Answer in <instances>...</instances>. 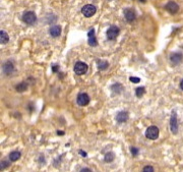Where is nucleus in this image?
<instances>
[{"mask_svg": "<svg viewBox=\"0 0 183 172\" xmlns=\"http://www.w3.org/2000/svg\"><path fill=\"white\" fill-rule=\"evenodd\" d=\"M89 67L87 65V63L83 62V61H77V62L74 64V67H73V71L75 72V74L77 75H83L85 74L87 71H88Z\"/></svg>", "mask_w": 183, "mask_h": 172, "instance_id": "f257e3e1", "label": "nucleus"}, {"mask_svg": "<svg viewBox=\"0 0 183 172\" xmlns=\"http://www.w3.org/2000/svg\"><path fill=\"white\" fill-rule=\"evenodd\" d=\"M146 136L149 140H157L159 136V129L155 125L149 126L146 130Z\"/></svg>", "mask_w": 183, "mask_h": 172, "instance_id": "f03ea898", "label": "nucleus"}, {"mask_svg": "<svg viewBox=\"0 0 183 172\" xmlns=\"http://www.w3.org/2000/svg\"><path fill=\"white\" fill-rule=\"evenodd\" d=\"M96 11H97V8H96V6L93 4H87L81 8V13H83L85 17L93 16V15L96 13Z\"/></svg>", "mask_w": 183, "mask_h": 172, "instance_id": "7ed1b4c3", "label": "nucleus"}, {"mask_svg": "<svg viewBox=\"0 0 183 172\" xmlns=\"http://www.w3.org/2000/svg\"><path fill=\"white\" fill-rule=\"evenodd\" d=\"M22 20L27 24H33L36 22L37 20V15L35 12L33 11H27L22 15Z\"/></svg>", "mask_w": 183, "mask_h": 172, "instance_id": "20e7f679", "label": "nucleus"}, {"mask_svg": "<svg viewBox=\"0 0 183 172\" xmlns=\"http://www.w3.org/2000/svg\"><path fill=\"white\" fill-rule=\"evenodd\" d=\"M120 33V30L118 27H116V26H111V27L108 29L107 31V38L108 40H115L116 38L118 37V35H119Z\"/></svg>", "mask_w": 183, "mask_h": 172, "instance_id": "39448f33", "label": "nucleus"}, {"mask_svg": "<svg viewBox=\"0 0 183 172\" xmlns=\"http://www.w3.org/2000/svg\"><path fill=\"white\" fill-rule=\"evenodd\" d=\"M170 129L171 131L176 134L178 132V120H177V114L175 111H173L172 113V116H171V120H170Z\"/></svg>", "mask_w": 183, "mask_h": 172, "instance_id": "423d86ee", "label": "nucleus"}, {"mask_svg": "<svg viewBox=\"0 0 183 172\" xmlns=\"http://www.w3.org/2000/svg\"><path fill=\"white\" fill-rule=\"evenodd\" d=\"M76 103H77L79 106H87V105L90 103V97H89V95L85 94V93H81V94L77 96Z\"/></svg>", "mask_w": 183, "mask_h": 172, "instance_id": "0eeeda50", "label": "nucleus"}, {"mask_svg": "<svg viewBox=\"0 0 183 172\" xmlns=\"http://www.w3.org/2000/svg\"><path fill=\"white\" fill-rule=\"evenodd\" d=\"M165 8H166L167 10H168L170 13H172V14H174V13H176V12L179 10V6L178 4L176 2H174V1H170V2H168L166 4V6H165Z\"/></svg>", "mask_w": 183, "mask_h": 172, "instance_id": "6e6552de", "label": "nucleus"}, {"mask_svg": "<svg viewBox=\"0 0 183 172\" xmlns=\"http://www.w3.org/2000/svg\"><path fill=\"white\" fill-rule=\"evenodd\" d=\"M124 15H125V18H126L127 22H132V20H135V11L131 8H126L124 10Z\"/></svg>", "mask_w": 183, "mask_h": 172, "instance_id": "1a4fd4ad", "label": "nucleus"}, {"mask_svg": "<svg viewBox=\"0 0 183 172\" xmlns=\"http://www.w3.org/2000/svg\"><path fill=\"white\" fill-rule=\"evenodd\" d=\"M170 61L173 65H178L179 63L182 61V55L179 53H173L170 56Z\"/></svg>", "mask_w": 183, "mask_h": 172, "instance_id": "9d476101", "label": "nucleus"}, {"mask_svg": "<svg viewBox=\"0 0 183 172\" xmlns=\"http://www.w3.org/2000/svg\"><path fill=\"white\" fill-rule=\"evenodd\" d=\"M89 45H91L92 47H95L97 46V39H96V36H95V30L92 29L90 32H89Z\"/></svg>", "mask_w": 183, "mask_h": 172, "instance_id": "9b49d317", "label": "nucleus"}, {"mask_svg": "<svg viewBox=\"0 0 183 172\" xmlns=\"http://www.w3.org/2000/svg\"><path fill=\"white\" fill-rule=\"evenodd\" d=\"M127 119H128V113L126 111H120L119 113L116 115V120L119 123H123V122H126Z\"/></svg>", "mask_w": 183, "mask_h": 172, "instance_id": "f8f14e48", "label": "nucleus"}, {"mask_svg": "<svg viewBox=\"0 0 183 172\" xmlns=\"http://www.w3.org/2000/svg\"><path fill=\"white\" fill-rule=\"evenodd\" d=\"M13 68H14L13 67V64H12L11 62H9V61L5 62L2 66L3 72H4L5 74H9V73H11L12 71H13Z\"/></svg>", "mask_w": 183, "mask_h": 172, "instance_id": "ddd939ff", "label": "nucleus"}, {"mask_svg": "<svg viewBox=\"0 0 183 172\" xmlns=\"http://www.w3.org/2000/svg\"><path fill=\"white\" fill-rule=\"evenodd\" d=\"M50 35H51L52 37H59L61 34V27L60 26H53V27L50 29Z\"/></svg>", "mask_w": 183, "mask_h": 172, "instance_id": "4468645a", "label": "nucleus"}, {"mask_svg": "<svg viewBox=\"0 0 183 172\" xmlns=\"http://www.w3.org/2000/svg\"><path fill=\"white\" fill-rule=\"evenodd\" d=\"M111 90L114 94H121L122 91H123V86L119 82H116V84L111 86Z\"/></svg>", "mask_w": 183, "mask_h": 172, "instance_id": "2eb2a0df", "label": "nucleus"}, {"mask_svg": "<svg viewBox=\"0 0 183 172\" xmlns=\"http://www.w3.org/2000/svg\"><path fill=\"white\" fill-rule=\"evenodd\" d=\"M20 156H22L20 152H18V151H13V152H11L9 154V160L12 161V162H14V161H17L20 159Z\"/></svg>", "mask_w": 183, "mask_h": 172, "instance_id": "dca6fc26", "label": "nucleus"}, {"mask_svg": "<svg viewBox=\"0 0 183 172\" xmlns=\"http://www.w3.org/2000/svg\"><path fill=\"white\" fill-rule=\"evenodd\" d=\"M8 40H9V37H8L7 33L4 31L0 32V42H1V44H6Z\"/></svg>", "mask_w": 183, "mask_h": 172, "instance_id": "f3484780", "label": "nucleus"}, {"mask_svg": "<svg viewBox=\"0 0 183 172\" xmlns=\"http://www.w3.org/2000/svg\"><path fill=\"white\" fill-rule=\"evenodd\" d=\"M114 159H115V154L113 152L107 153V154L105 155V158H104L105 162H107V163L112 162V161H114Z\"/></svg>", "mask_w": 183, "mask_h": 172, "instance_id": "a211bd4d", "label": "nucleus"}, {"mask_svg": "<svg viewBox=\"0 0 183 172\" xmlns=\"http://www.w3.org/2000/svg\"><path fill=\"white\" fill-rule=\"evenodd\" d=\"M28 89V84L26 82H22L16 86V91L17 92H24Z\"/></svg>", "mask_w": 183, "mask_h": 172, "instance_id": "6ab92c4d", "label": "nucleus"}, {"mask_svg": "<svg viewBox=\"0 0 183 172\" xmlns=\"http://www.w3.org/2000/svg\"><path fill=\"white\" fill-rule=\"evenodd\" d=\"M108 66H109V63L107 61H98V68L100 71H105Z\"/></svg>", "mask_w": 183, "mask_h": 172, "instance_id": "aec40b11", "label": "nucleus"}, {"mask_svg": "<svg viewBox=\"0 0 183 172\" xmlns=\"http://www.w3.org/2000/svg\"><path fill=\"white\" fill-rule=\"evenodd\" d=\"M144 93H146V89H144V87L136 88V90H135V95H136V96H137L138 98L142 97Z\"/></svg>", "mask_w": 183, "mask_h": 172, "instance_id": "412c9836", "label": "nucleus"}, {"mask_svg": "<svg viewBox=\"0 0 183 172\" xmlns=\"http://www.w3.org/2000/svg\"><path fill=\"white\" fill-rule=\"evenodd\" d=\"M130 151H131L132 156H137L139 153V150L137 148H135V147H131V148H130Z\"/></svg>", "mask_w": 183, "mask_h": 172, "instance_id": "4be33fe9", "label": "nucleus"}, {"mask_svg": "<svg viewBox=\"0 0 183 172\" xmlns=\"http://www.w3.org/2000/svg\"><path fill=\"white\" fill-rule=\"evenodd\" d=\"M129 80L131 82H134V84H137V82H140V78H136V76H130L129 78Z\"/></svg>", "mask_w": 183, "mask_h": 172, "instance_id": "5701e85b", "label": "nucleus"}, {"mask_svg": "<svg viewBox=\"0 0 183 172\" xmlns=\"http://www.w3.org/2000/svg\"><path fill=\"white\" fill-rule=\"evenodd\" d=\"M142 172H154V168L152 167V166H150V165H148V166H146L144 168Z\"/></svg>", "mask_w": 183, "mask_h": 172, "instance_id": "b1692460", "label": "nucleus"}, {"mask_svg": "<svg viewBox=\"0 0 183 172\" xmlns=\"http://www.w3.org/2000/svg\"><path fill=\"white\" fill-rule=\"evenodd\" d=\"M8 166H9V163H8L7 161H4V160H3L2 162H1V170L5 169V168L8 167Z\"/></svg>", "mask_w": 183, "mask_h": 172, "instance_id": "393cba45", "label": "nucleus"}, {"mask_svg": "<svg viewBox=\"0 0 183 172\" xmlns=\"http://www.w3.org/2000/svg\"><path fill=\"white\" fill-rule=\"evenodd\" d=\"M52 69H53V72H57V71L59 69V66L58 65H53L52 66Z\"/></svg>", "mask_w": 183, "mask_h": 172, "instance_id": "a878e982", "label": "nucleus"}, {"mask_svg": "<svg viewBox=\"0 0 183 172\" xmlns=\"http://www.w3.org/2000/svg\"><path fill=\"white\" fill-rule=\"evenodd\" d=\"M79 172H93V171H92L90 168H83Z\"/></svg>", "mask_w": 183, "mask_h": 172, "instance_id": "bb28decb", "label": "nucleus"}, {"mask_svg": "<svg viewBox=\"0 0 183 172\" xmlns=\"http://www.w3.org/2000/svg\"><path fill=\"white\" fill-rule=\"evenodd\" d=\"M79 154H81V156H83V157H87V153H85V151L79 150Z\"/></svg>", "mask_w": 183, "mask_h": 172, "instance_id": "cd10ccee", "label": "nucleus"}, {"mask_svg": "<svg viewBox=\"0 0 183 172\" xmlns=\"http://www.w3.org/2000/svg\"><path fill=\"white\" fill-rule=\"evenodd\" d=\"M57 134H59V136H63L64 132H63V131H59L58 130V131H57Z\"/></svg>", "mask_w": 183, "mask_h": 172, "instance_id": "c85d7f7f", "label": "nucleus"}, {"mask_svg": "<svg viewBox=\"0 0 183 172\" xmlns=\"http://www.w3.org/2000/svg\"><path fill=\"white\" fill-rule=\"evenodd\" d=\"M180 88H181V90H183V80H181V82H180Z\"/></svg>", "mask_w": 183, "mask_h": 172, "instance_id": "c756f323", "label": "nucleus"}]
</instances>
